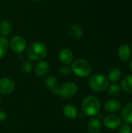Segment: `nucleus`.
<instances>
[{"mask_svg":"<svg viewBox=\"0 0 132 133\" xmlns=\"http://www.w3.org/2000/svg\"><path fill=\"white\" fill-rule=\"evenodd\" d=\"M63 114L70 119H75L78 116V111L75 107L71 104H66L63 108Z\"/></svg>","mask_w":132,"mask_h":133,"instance_id":"obj_18","label":"nucleus"},{"mask_svg":"<svg viewBox=\"0 0 132 133\" xmlns=\"http://www.w3.org/2000/svg\"><path fill=\"white\" fill-rule=\"evenodd\" d=\"M90 88L97 93H102L107 90L109 87V80L107 77L101 74H95L92 76L89 80Z\"/></svg>","mask_w":132,"mask_h":133,"instance_id":"obj_4","label":"nucleus"},{"mask_svg":"<svg viewBox=\"0 0 132 133\" xmlns=\"http://www.w3.org/2000/svg\"><path fill=\"white\" fill-rule=\"evenodd\" d=\"M102 125L99 118H93L89 120L87 125V130L89 133H99L101 131Z\"/></svg>","mask_w":132,"mask_h":133,"instance_id":"obj_14","label":"nucleus"},{"mask_svg":"<svg viewBox=\"0 0 132 133\" xmlns=\"http://www.w3.org/2000/svg\"><path fill=\"white\" fill-rule=\"evenodd\" d=\"M118 57L119 58L123 61V62H127L128 61V59L131 57V50L130 46L126 45V44H123L121 46H120V48H118Z\"/></svg>","mask_w":132,"mask_h":133,"instance_id":"obj_13","label":"nucleus"},{"mask_svg":"<svg viewBox=\"0 0 132 133\" xmlns=\"http://www.w3.org/2000/svg\"><path fill=\"white\" fill-rule=\"evenodd\" d=\"M72 72V69L68 65H64V66H61L59 69V73L61 75V76H68Z\"/></svg>","mask_w":132,"mask_h":133,"instance_id":"obj_25","label":"nucleus"},{"mask_svg":"<svg viewBox=\"0 0 132 133\" xmlns=\"http://www.w3.org/2000/svg\"><path fill=\"white\" fill-rule=\"evenodd\" d=\"M1 101H2V100H1V98H0V104H1Z\"/></svg>","mask_w":132,"mask_h":133,"instance_id":"obj_29","label":"nucleus"},{"mask_svg":"<svg viewBox=\"0 0 132 133\" xmlns=\"http://www.w3.org/2000/svg\"><path fill=\"white\" fill-rule=\"evenodd\" d=\"M78 90L77 85L72 82H67L58 87V88L53 93L54 94L59 95L63 98H71L74 97Z\"/></svg>","mask_w":132,"mask_h":133,"instance_id":"obj_5","label":"nucleus"},{"mask_svg":"<svg viewBox=\"0 0 132 133\" xmlns=\"http://www.w3.org/2000/svg\"><path fill=\"white\" fill-rule=\"evenodd\" d=\"M47 53L46 45L40 41L32 43L26 50L27 57L33 61H41L44 59Z\"/></svg>","mask_w":132,"mask_h":133,"instance_id":"obj_1","label":"nucleus"},{"mask_svg":"<svg viewBox=\"0 0 132 133\" xmlns=\"http://www.w3.org/2000/svg\"><path fill=\"white\" fill-rule=\"evenodd\" d=\"M15 89V82L9 77L0 79V94L7 95L11 94Z\"/></svg>","mask_w":132,"mask_h":133,"instance_id":"obj_7","label":"nucleus"},{"mask_svg":"<svg viewBox=\"0 0 132 133\" xmlns=\"http://www.w3.org/2000/svg\"><path fill=\"white\" fill-rule=\"evenodd\" d=\"M122 76V71L117 68V67H114L112 68L107 74V79L109 81L112 83H116L121 79Z\"/></svg>","mask_w":132,"mask_h":133,"instance_id":"obj_16","label":"nucleus"},{"mask_svg":"<svg viewBox=\"0 0 132 133\" xmlns=\"http://www.w3.org/2000/svg\"><path fill=\"white\" fill-rule=\"evenodd\" d=\"M107 93L110 97H117L121 93V88L117 84H112L107 88Z\"/></svg>","mask_w":132,"mask_h":133,"instance_id":"obj_22","label":"nucleus"},{"mask_svg":"<svg viewBox=\"0 0 132 133\" xmlns=\"http://www.w3.org/2000/svg\"><path fill=\"white\" fill-rule=\"evenodd\" d=\"M82 109L86 115H96L100 109V101L95 96H88L83 100L82 103Z\"/></svg>","mask_w":132,"mask_h":133,"instance_id":"obj_2","label":"nucleus"},{"mask_svg":"<svg viewBox=\"0 0 132 133\" xmlns=\"http://www.w3.org/2000/svg\"><path fill=\"white\" fill-rule=\"evenodd\" d=\"M104 108L107 112L114 114L121 109V103L115 98H111L105 102Z\"/></svg>","mask_w":132,"mask_h":133,"instance_id":"obj_9","label":"nucleus"},{"mask_svg":"<svg viewBox=\"0 0 132 133\" xmlns=\"http://www.w3.org/2000/svg\"><path fill=\"white\" fill-rule=\"evenodd\" d=\"M130 69H131V71L132 72V60L131 62V63H130Z\"/></svg>","mask_w":132,"mask_h":133,"instance_id":"obj_27","label":"nucleus"},{"mask_svg":"<svg viewBox=\"0 0 132 133\" xmlns=\"http://www.w3.org/2000/svg\"><path fill=\"white\" fill-rule=\"evenodd\" d=\"M46 87L49 90L54 92L58 88V79L54 76H48L44 81Z\"/></svg>","mask_w":132,"mask_h":133,"instance_id":"obj_20","label":"nucleus"},{"mask_svg":"<svg viewBox=\"0 0 132 133\" xmlns=\"http://www.w3.org/2000/svg\"><path fill=\"white\" fill-rule=\"evenodd\" d=\"M104 125L108 129H116L121 125V119L119 116L111 114L105 117L103 120Z\"/></svg>","mask_w":132,"mask_h":133,"instance_id":"obj_8","label":"nucleus"},{"mask_svg":"<svg viewBox=\"0 0 132 133\" xmlns=\"http://www.w3.org/2000/svg\"><path fill=\"white\" fill-rule=\"evenodd\" d=\"M20 69L23 73H30L33 69V63L30 60L24 61L20 66Z\"/></svg>","mask_w":132,"mask_h":133,"instance_id":"obj_23","label":"nucleus"},{"mask_svg":"<svg viewBox=\"0 0 132 133\" xmlns=\"http://www.w3.org/2000/svg\"><path fill=\"white\" fill-rule=\"evenodd\" d=\"M12 25L8 20H3L0 23V35L6 37L12 33Z\"/></svg>","mask_w":132,"mask_h":133,"instance_id":"obj_19","label":"nucleus"},{"mask_svg":"<svg viewBox=\"0 0 132 133\" xmlns=\"http://www.w3.org/2000/svg\"><path fill=\"white\" fill-rule=\"evenodd\" d=\"M122 119L128 124H132V101L124 105L121 111Z\"/></svg>","mask_w":132,"mask_h":133,"instance_id":"obj_12","label":"nucleus"},{"mask_svg":"<svg viewBox=\"0 0 132 133\" xmlns=\"http://www.w3.org/2000/svg\"><path fill=\"white\" fill-rule=\"evenodd\" d=\"M59 59L64 65H68L73 62V54L68 48H63L59 52Z\"/></svg>","mask_w":132,"mask_h":133,"instance_id":"obj_10","label":"nucleus"},{"mask_svg":"<svg viewBox=\"0 0 132 133\" xmlns=\"http://www.w3.org/2000/svg\"><path fill=\"white\" fill-rule=\"evenodd\" d=\"M121 88L124 92L132 94V75H128L122 79Z\"/></svg>","mask_w":132,"mask_h":133,"instance_id":"obj_17","label":"nucleus"},{"mask_svg":"<svg viewBox=\"0 0 132 133\" xmlns=\"http://www.w3.org/2000/svg\"><path fill=\"white\" fill-rule=\"evenodd\" d=\"M9 47L16 53H22L26 47V40L19 35L13 36L9 42Z\"/></svg>","mask_w":132,"mask_h":133,"instance_id":"obj_6","label":"nucleus"},{"mask_svg":"<svg viewBox=\"0 0 132 133\" xmlns=\"http://www.w3.org/2000/svg\"><path fill=\"white\" fill-rule=\"evenodd\" d=\"M6 118H7V115H6V113H5L4 111L0 110V122H4V121L6 119Z\"/></svg>","mask_w":132,"mask_h":133,"instance_id":"obj_26","label":"nucleus"},{"mask_svg":"<svg viewBox=\"0 0 132 133\" xmlns=\"http://www.w3.org/2000/svg\"><path fill=\"white\" fill-rule=\"evenodd\" d=\"M68 35L72 39H75V40L81 38L83 34L82 28L78 24H73L70 26L68 30Z\"/></svg>","mask_w":132,"mask_h":133,"instance_id":"obj_15","label":"nucleus"},{"mask_svg":"<svg viewBox=\"0 0 132 133\" xmlns=\"http://www.w3.org/2000/svg\"><path fill=\"white\" fill-rule=\"evenodd\" d=\"M49 64L46 61H40L34 68L35 74L38 76H45L49 71Z\"/></svg>","mask_w":132,"mask_h":133,"instance_id":"obj_11","label":"nucleus"},{"mask_svg":"<svg viewBox=\"0 0 132 133\" xmlns=\"http://www.w3.org/2000/svg\"><path fill=\"white\" fill-rule=\"evenodd\" d=\"M118 128V133H132V129L130 124L124 123L121 125Z\"/></svg>","mask_w":132,"mask_h":133,"instance_id":"obj_24","label":"nucleus"},{"mask_svg":"<svg viewBox=\"0 0 132 133\" xmlns=\"http://www.w3.org/2000/svg\"><path fill=\"white\" fill-rule=\"evenodd\" d=\"M9 48V41L5 37L0 36V59L2 58L7 53Z\"/></svg>","mask_w":132,"mask_h":133,"instance_id":"obj_21","label":"nucleus"},{"mask_svg":"<svg viewBox=\"0 0 132 133\" xmlns=\"http://www.w3.org/2000/svg\"><path fill=\"white\" fill-rule=\"evenodd\" d=\"M33 1H35V2H40V1H41V0H33Z\"/></svg>","mask_w":132,"mask_h":133,"instance_id":"obj_28","label":"nucleus"},{"mask_svg":"<svg viewBox=\"0 0 132 133\" xmlns=\"http://www.w3.org/2000/svg\"><path fill=\"white\" fill-rule=\"evenodd\" d=\"M71 69L77 76L87 77L92 72V66L87 60L84 58H78L72 62Z\"/></svg>","mask_w":132,"mask_h":133,"instance_id":"obj_3","label":"nucleus"}]
</instances>
